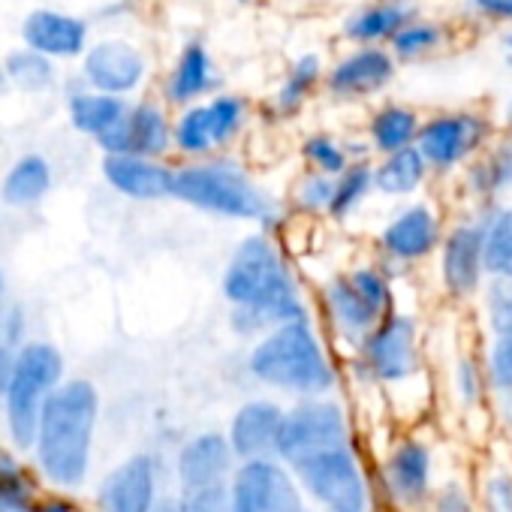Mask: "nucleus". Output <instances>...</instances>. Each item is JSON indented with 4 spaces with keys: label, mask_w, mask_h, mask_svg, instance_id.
I'll list each match as a JSON object with an SVG mask.
<instances>
[{
    "label": "nucleus",
    "mask_w": 512,
    "mask_h": 512,
    "mask_svg": "<svg viewBox=\"0 0 512 512\" xmlns=\"http://www.w3.org/2000/svg\"><path fill=\"white\" fill-rule=\"evenodd\" d=\"M220 296L229 308V332L238 341L253 344L278 326L314 320L290 256L272 232H247L232 247L220 275Z\"/></svg>",
    "instance_id": "nucleus-1"
},
{
    "label": "nucleus",
    "mask_w": 512,
    "mask_h": 512,
    "mask_svg": "<svg viewBox=\"0 0 512 512\" xmlns=\"http://www.w3.org/2000/svg\"><path fill=\"white\" fill-rule=\"evenodd\" d=\"M103 422V395L88 377H67L46 401L28 449L40 482L76 494L94 473V449Z\"/></svg>",
    "instance_id": "nucleus-2"
},
{
    "label": "nucleus",
    "mask_w": 512,
    "mask_h": 512,
    "mask_svg": "<svg viewBox=\"0 0 512 512\" xmlns=\"http://www.w3.org/2000/svg\"><path fill=\"white\" fill-rule=\"evenodd\" d=\"M172 199L220 220L253 223L272 235H281L290 220V208L235 154L178 163L172 175Z\"/></svg>",
    "instance_id": "nucleus-3"
},
{
    "label": "nucleus",
    "mask_w": 512,
    "mask_h": 512,
    "mask_svg": "<svg viewBox=\"0 0 512 512\" xmlns=\"http://www.w3.org/2000/svg\"><path fill=\"white\" fill-rule=\"evenodd\" d=\"M244 374L293 401L326 398L338 389V365L314 320L287 323L256 338L244 353Z\"/></svg>",
    "instance_id": "nucleus-4"
},
{
    "label": "nucleus",
    "mask_w": 512,
    "mask_h": 512,
    "mask_svg": "<svg viewBox=\"0 0 512 512\" xmlns=\"http://www.w3.org/2000/svg\"><path fill=\"white\" fill-rule=\"evenodd\" d=\"M64 380H67V359L55 341L31 338L16 353L10 383L4 395H0V422H4L7 446L28 455L40 413Z\"/></svg>",
    "instance_id": "nucleus-5"
},
{
    "label": "nucleus",
    "mask_w": 512,
    "mask_h": 512,
    "mask_svg": "<svg viewBox=\"0 0 512 512\" xmlns=\"http://www.w3.org/2000/svg\"><path fill=\"white\" fill-rule=\"evenodd\" d=\"M392 311H395L392 281L377 266H353L335 272L320 287V314L326 317L329 332L353 350Z\"/></svg>",
    "instance_id": "nucleus-6"
},
{
    "label": "nucleus",
    "mask_w": 512,
    "mask_h": 512,
    "mask_svg": "<svg viewBox=\"0 0 512 512\" xmlns=\"http://www.w3.org/2000/svg\"><path fill=\"white\" fill-rule=\"evenodd\" d=\"M341 446H353V428L344 404L335 395L302 398L287 407L278 443V461L287 470H296L308 458Z\"/></svg>",
    "instance_id": "nucleus-7"
},
{
    "label": "nucleus",
    "mask_w": 512,
    "mask_h": 512,
    "mask_svg": "<svg viewBox=\"0 0 512 512\" xmlns=\"http://www.w3.org/2000/svg\"><path fill=\"white\" fill-rule=\"evenodd\" d=\"M308 506L320 512H368L371 485L356 446L320 452L293 470Z\"/></svg>",
    "instance_id": "nucleus-8"
},
{
    "label": "nucleus",
    "mask_w": 512,
    "mask_h": 512,
    "mask_svg": "<svg viewBox=\"0 0 512 512\" xmlns=\"http://www.w3.org/2000/svg\"><path fill=\"white\" fill-rule=\"evenodd\" d=\"M151 82V55L148 49L127 37L124 31H106L94 37L79 58V85L121 97L136 100Z\"/></svg>",
    "instance_id": "nucleus-9"
},
{
    "label": "nucleus",
    "mask_w": 512,
    "mask_h": 512,
    "mask_svg": "<svg viewBox=\"0 0 512 512\" xmlns=\"http://www.w3.org/2000/svg\"><path fill=\"white\" fill-rule=\"evenodd\" d=\"M491 139V121L482 112L455 109V112H437L422 121L416 136V151L425 160L428 172H449L461 163H467L473 154L485 148Z\"/></svg>",
    "instance_id": "nucleus-10"
},
{
    "label": "nucleus",
    "mask_w": 512,
    "mask_h": 512,
    "mask_svg": "<svg viewBox=\"0 0 512 512\" xmlns=\"http://www.w3.org/2000/svg\"><path fill=\"white\" fill-rule=\"evenodd\" d=\"M356 368L371 383H404L419 371V329L407 314L392 311L359 347Z\"/></svg>",
    "instance_id": "nucleus-11"
},
{
    "label": "nucleus",
    "mask_w": 512,
    "mask_h": 512,
    "mask_svg": "<svg viewBox=\"0 0 512 512\" xmlns=\"http://www.w3.org/2000/svg\"><path fill=\"white\" fill-rule=\"evenodd\" d=\"M163 497V464L154 452L139 449L112 464L97 488V512H154Z\"/></svg>",
    "instance_id": "nucleus-12"
},
{
    "label": "nucleus",
    "mask_w": 512,
    "mask_h": 512,
    "mask_svg": "<svg viewBox=\"0 0 512 512\" xmlns=\"http://www.w3.org/2000/svg\"><path fill=\"white\" fill-rule=\"evenodd\" d=\"M229 512H311L293 470L278 458L238 464L229 479Z\"/></svg>",
    "instance_id": "nucleus-13"
},
{
    "label": "nucleus",
    "mask_w": 512,
    "mask_h": 512,
    "mask_svg": "<svg viewBox=\"0 0 512 512\" xmlns=\"http://www.w3.org/2000/svg\"><path fill=\"white\" fill-rule=\"evenodd\" d=\"M100 154H133L148 160L172 157V109L160 97H136L121 124L97 142Z\"/></svg>",
    "instance_id": "nucleus-14"
},
{
    "label": "nucleus",
    "mask_w": 512,
    "mask_h": 512,
    "mask_svg": "<svg viewBox=\"0 0 512 512\" xmlns=\"http://www.w3.org/2000/svg\"><path fill=\"white\" fill-rule=\"evenodd\" d=\"M398 76V64L386 46H350L326 67L323 91L338 103H362L380 97Z\"/></svg>",
    "instance_id": "nucleus-15"
},
{
    "label": "nucleus",
    "mask_w": 512,
    "mask_h": 512,
    "mask_svg": "<svg viewBox=\"0 0 512 512\" xmlns=\"http://www.w3.org/2000/svg\"><path fill=\"white\" fill-rule=\"evenodd\" d=\"M238 461L226 443V434L220 428H205L181 440L172 458L175 473V491L178 494H196L211 488H226Z\"/></svg>",
    "instance_id": "nucleus-16"
},
{
    "label": "nucleus",
    "mask_w": 512,
    "mask_h": 512,
    "mask_svg": "<svg viewBox=\"0 0 512 512\" xmlns=\"http://www.w3.org/2000/svg\"><path fill=\"white\" fill-rule=\"evenodd\" d=\"M284 413H287V407L278 398H269V395L244 398L232 410L223 434H226V443H229L238 464L278 458Z\"/></svg>",
    "instance_id": "nucleus-17"
},
{
    "label": "nucleus",
    "mask_w": 512,
    "mask_h": 512,
    "mask_svg": "<svg viewBox=\"0 0 512 512\" xmlns=\"http://www.w3.org/2000/svg\"><path fill=\"white\" fill-rule=\"evenodd\" d=\"M19 40L25 49L55 61L70 64L85 55L91 37V22L85 16H76L70 10L58 7H34L19 25Z\"/></svg>",
    "instance_id": "nucleus-18"
},
{
    "label": "nucleus",
    "mask_w": 512,
    "mask_h": 512,
    "mask_svg": "<svg viewBox=\"0 0 512 512\" xmlns=\"http://www.w3.org/2000/svg\"><path fill=\"white\" fill-rule=\"evenodd\" d=\"M220 70H217V61L211 55V49L205 46V40L193 37L187 40L172 64L166 67L163 79H160V91L157 97L172 109H184V106H193V103H202L208 100L211 94L220 91Z\"/></svg>",
    "instance_id": "nucleus-19"
},
{
    "label": "nucleus",
    "mask_w": 512,
    "mask_h": 512,
    "mask_svg": "<svg viewBox=\"0 0 512 512\" xmlns=\"http://www.w3.org/2000/svg\"><path fill=\"white\" fill-rule=\"evenodd\" d=\"M106 187L130 202H166L172 199L175 166L169 160H148L133 154H109L100 160Z\"/></svg>",
    "instance_id": "nucleus-20"
},
{
    "label": "nucleus",
    "mask_w": 512,
    "mask_h": 512,
    "mask_svg": "<svg viewBox=\"0 0 512 512\" xmlns=\"http://www.w3.org/2000/svg\"><path fill=\"white\" fill-rule=\"evenodd\" d=\"M419 16V0H365L341 19V37L350 46H389L392 37Z\"/></svg>",
    "instance_id": "nucleus-21"
},
{
    "label": "nucleus",
    "mask_w": 512,
    "mask_h": 512,
    "mask_svg": "<svg viewBox=\"0 0 512 512\" xmlns=\"http://www.w3.org/2000/svg\"><path fill=\"white\" fill-rule=\"evenodd\" d=\"M440 244V223L431 205L413 202L401 208L380 232V250L392 263H416Z\"/></svg>",
    "instance_id": "nucleus-22"
},
{
    "label": "nucleus",
    "mask_w": 512,
    "mask_h": 512,
    "mask_svg": "<svg viewBox=\"0 0 512 512\" xmlns=\"http://www.w3.org/2000/svg\"><path fill=\"white\" fill-rule=\"evenodd\" d=\"M326 67H329V61H326L323 52H317V49L299 52V55L287 64L284 76L278 79V85H275V91H272V97H269V112H272V118H278V121H293V118H299V115L308 109V103L314 100V94L323 88Z\"/></svg>",
    "instance_id": "nucleus-23"
},
{
    "label": "nucleus",
    "mask_w": 512,
    "mask_h": 512,
    "mask_svg": "<svg viewBox=\"0 0 512 512\" xmlns=\"http://www.w3.org/2000/svg\"><path fill=\"white\" fill-rule=\"evenodd\" d=\"M383 485L398 506H419L431 488V452L419 440H401L383 461Z\"/></svg>",
    "instance_id": "nucleus-24"
},
{
    "label": "nucleus",
    "mask_w": 512,
    "mask_h": 512,
    "mask_svg": "<svg viewBox=\"0 0 512 512\" xmlns=\"http://www.w3.org/2000/svg\"><path fill=\"white\" fill-rule=\"evenodd\" d=\"M482 226L479 223H467V226H455L440 250V275L443 284L452 296H470L485 272L482 263Z\"/></svg>",
    "instance_id": "nucleus-25"
},
{
    "label": "nucleus",
    "mask_w": 512,
    "mask_h": 512,
    "mask_svg": "<svg viewBox=\"0 0 512 512\" xmlns=\"http://www.w3.org/2000/svg\"><path fill=\"white\" fill-rule=\"evenodd\" d=\"M52 187H55L52 160L40 151H28L19 154L7 166L4 178H0V202L16 211H31L49 199Z\"/></svg>",
    "instance_id": "nucleus-26"
},
{
    "label": "nucleus",
    "mask_w": 512,
    "mask_h": 512,
    "mask_svg": "<svg viewBox=\"0 0 512 512\" xmlns=\"http://www.w3.org/2000/svg\"><path fill=\"white\" fill-rule=\"evenodd\" d=\"M127 106H130V100L109 97V94H100V91H91L82 85L67 91V100H64L67 124L79 136L91 139L94 145L100 139H106L121 124V118L127 115Z\"/></svg>",
    "instance_id": "nucleus-27"
},
{
    "label": "nucleus",
    "mask_w": 512,
    "mask_h": 512,
    "mask_svg": "<svg viewBox=\"0 0 512 512\" xmlns=\"http://www.w3.org/2000/svg\"><path fill=\"white\" fill-rule=\"evenodd\" d=\"M419 127H422V115L413 106L386 100L371 109V115L365 121V142H368L371 154L386 157V154L413 148Z\"/></svg>",
    "instance_id": "nucleus-28"
},
{
    "label": "nucleus",
    "mask_w": 512,
    "mask_h": 512,
    "mask_svg": "<svg viewBox=\"0 0 512 512\" xmlns=\"http://www.w3.org/2000/svg\"><path fill=\"white\" fill-rule=\"evenodd\" d=\"M202 112H205V124L214 142L217 154H229L250 130L253 124V103L244 94L235 91H217L208 100H202Z\"/></svg>",
    "instance_id": "nucleus-29"
},
{
    "label": "nucleus",
    "mask_w": 512,
    "mask_h": 512,
    "mask_svg": "<svg viewBox=\"0 0 512 512\" xmlns=\"http://www.w3.org/2000/svg\"><path fill=\"white\" fill-rule=\"evenodd\" d=\"M371 175H374V193L401 199V196H413L425 184L428 166L416 148H404L371 163Z\"/></svg>",
    "instance_id": "nucleus-30"
},
{
    "label": "nucleus",
    "mask_w": 512,
    "mask_h": 512,
    "mask_svg": "<svg viewBox=\"0 0 512 512\" xmlns=\"http://www.w3.org/2000/svg\"><path fill=\"white\" fill-rule=\"evenodd\" d=\"M43 494L34 464L13 446H0V503L7 512H28Z\"/></svg>",
    "instance_id": "nucleus-31"
},
{
    "label": "nucleus",
    "mask_w": 512,
    "mask_h": 512,
    "mask_svg": "<svg viewBox=\"0 0 512 512\" xmlns=\"http://www.w3.org/2000/svg\"><path fill=\"white\" fill-rule=\"evenodd\" d=\"M0 70H4L10 88H16L22 94H31V97L49 94L52 88H58V79H61L55 61H49V58H43V55H37V52H31L25 46L13 49L4 58V64H0Z\"/></svg>",
    "instance_id": "nucleus-32"
},
{
    "label": "nucleus",
    "mask_w": 512,
    "mask_h": 512,
    "mask_svg": "<svg viewBox=\"0 0 512 512\" xmlns=\"http://www.w3.org/2000/svg\"><path fill=\"white\" fill-rule=\"evenodd\" d=\"M446 43H449V28L443 22L419 16L407 28H401L386 49H389V55L395 58L398 67H407V64H419V61L431 58Z\"/></svg>",
    "instance_id": "nucleus-33"
},
{
    "label": "nucleus",
    "mask_w": 512,
    "mask_h": 512,
    "mask_svg": "<svg viewBox=\"0 0 512 512\" xmlns=\"http://www.w3.org/2000/svg\"><path fill=\"white\" fill-rule=\"evenodd\" d=\"M374 193V175H371V160L368 163H350L332 187V202H329V214L332 220H347L350 214H356L365 199Z\"/></svg>",
    "instance_id": "nucleus-34"
},
{
    "label": "nucleus",
    "mask_w": 512,
    "mask_h": 512,
    "mask_svg": "<svg viewBox=\"0 0 512 512\" xmlns=\"http://www.w3.org/2000/svg\"><path fill=\"white\" fill-rule=\"evenodd\" d=\"M482 263L494 278H512V205L497 211L488 226H482Z\"/></svg>",
    "instance_id": "nucleus-35"
},
{
    "label": "nucleus",
    "mask_w": 512,
    "mask_h": 512,
    "mask_svg": "<svg viewBox=\"0 0 512 512\" xmlns=\"http://www.w3.org/2000/svg\"><path fill=\"white\" fill-rule=\"evenodd\" d=\"M299 157H302L305 169L320 172V175H329V178H338V175L350 166L344 139H338V136L329 133V130H314V133H308V136L302 139V145H299Z\"/></svg>",
    "instance_id": "nucleus-36"
},
{
    "label": "nucleus",
    "mask_w": 512,
    "mask_h": 512,
    "mask_svg": "<svg viewBox=\"0 0 512 512\" xmlns=\"http://www.w3.org/2000/svg\"><path fill=\"white\" fill-rule=\"evenodd\" d=\"M332 187H335V178L305 169L290 187V208L305 217H323L329 214Z\"/></svg>",
    "instance_id": "nucleus-37"
},
{
    "label": "nucleus",
    "mask_w": 512,
    "mask_h": 512,
    "mask_svg": "<svg viewBox=\"0 0 512 512\" xmlns=\"http://www.w3.org/2000/svg\"><path fill=\"white\" fill-rule=\"evenodd\" d=\"M470 184L479 190V193H497L503 187L512 184V145H500L494 148L488 157H482L473 172H470Z\"/></svg>",
    "instance_id": "nucleus-38"
},
{
    "label": "nucleus",
    "mask_w": 512,
    "mask_h": 512,
    "mask_svg": "<svg viewBox=\"0 0 512 512\" xmlns=\"http://www.w3.org/2000/svg\"><path fill=\"white\" fill-rule=\"evenodd\" d=\"M491 326H494V344L488 353V377L500 392L512 395V314Z\"/></svg>",
    "instance_id": "nucleus-39"
},
{
    "label": "nucleus",
    "mask_w": 512,
    "mask_h": 512,
    "mask_svg": "<svg viewBox=\"0 0 512 512\" xmlns=\"http://www.w3.org/2000/svg\"><path fill=\"white\" fill-rule=\"evenodd\" d=\"M28 341H31L28 314H25V308L19 302H10L7 305V314H4V326H0V344H7L13 350H22Z\"/></svg>",
    "instance_id": "nucleus-40"
},
{
    "label": "nucleus",
    "mask_w": 512,
    "mask_h": 512,
    "mask_svg": "<svg viewBox=\"0 0 512 512\" xmlns=\"http://www.w3.org/2000/svg\"><path fill=\"white\" fill-rule=\"evenodd\" d=\"M178 497H181V512H229V485L196 491V494H178Z\"/></svg>",
    "instance_id": "nucleus-41"
},
{
    "label": "nucleus",
    "mask_w": 512,
    "mask_h": 512,
    "mask_svg": "<svg viewBox=\"0 0 512 512\" xmlns=\"http://www.w3.org/2000/svg\"><path fill=\"white\" fill-rule=\"evenodd\" d=\"M464 7L473 19L512 25V0H467Z\"/></svg>",
    "instance_id": "nucleus-42"
},
{
    "label": "nucleus",
    "mask_w": 512,
    "mask_h": 512,
    "mask_svg": "<svg viewBox=\"0 0 512 512\" xmlns=\"http://www.w3.org/2000/svg\"><path fill=\"white\" fill-rule=\"evenodd\" d=\"M28 512H82V506L73 500V494L43 488V494L34 500V506H31Z\"/></svg>",
    "instance_id": "nucleus-43"
},
{
    "label": "nucleus",
    "mask_w": 512,
    "mask_h": 512,
    "mask_svg": "<svg viewBox=\"0 0 512 512\" xmlns=\"http://www.w3.org/2000/svg\"><path fill=\"white\" fill-rule=\"evenodd\" d=\"M133 16H136V4H133V0H112V4H106V7L97 13V22L118 31L121 25L133 22Z\"/></svg>",
    "instance_id": "nucleus-44"
},
{
    "label": "nucleus",
    "mask_w": 512,
    "mask_h": 512,
    "mask_svg": "<svg viewBox=\"0 0 512 512\" xmlns=\"http://www.w3.org/2000/svg\"><path fill=\"white\" fill-rule=\"evenodd\" d=\"M434 512H473V509H470L467 494L458 485H446L434 500Z\"/></svg>",
    "instance_id": "nucleus-45"
},
{
    "label": "nucleus",
    "mask_w": 512,
    "mask_h": 512,
    "mask_svg": "<svg viewBox=\"0 0 512 512\" xmlns=\"http://www.w3.org/2000/svg\"><path fill=\"white\" fill-rule=\"evenodd\" d=\"M16 353H19V350H13V347H7V344H0V395H4V389H7V383H10V374H13V365H16Z\"/></svg>",
    "instance_id": "nucleus-46"
},
{
    "label": "nucleus",
    "mask_w": 512,
    "mask_h": 512,
    "mask_svg": "<svg viewBox=\"0 0 512 512\" xmlns=\"http://www.w3.org/2000/svg\"><path fill=\"white\" fill-rule=\"evenodd\" d=\"M7 305H10V296H7V275H4V269H0V326H4Z\"/></svg>",
    "instance_id": "nucleus-47"
},
{
    "label": "nucleus",
    "mask_w": 512,
    "mask_h": 512,
    "mask_svg": "<svg viewBox=\"0 0 512 512\" xmlns=\"http://www.w3.org/2000/svg\"><path fill=\"white\" fill-rule=\"evenodd\" d=\"M506 133H509V145H512V97L506 103Z\"/></svg>",
    "instance_id": "nucleus-48"
},
{
    "label": "nucleus",
    "mask_w": 512,
    "mask_h": 512,
    "mask_svg": "<svg viewBox=\"0 0 512 512\" xmlns=\"http://www.w3.org/2000/svg\"><path fill=\"white\" fill-rule=\"evenodd\" d=\"M238 7H256V4H263V0H235Z\"/></svg>",
    "instance_id": "nucleus-49"
},
{
    "label": "nucleus",
    "mask_w": 512,
    "mask_h": 512,
    "mask_svg": "<svg viewBox=\"0 0 512 512\" xmlns=\"http://www.w3.org/2000/svg\"><path fill=\"white\" fill-rule=\"evenodd\" d=\"M503 46H506V52H512V28H509V34L503 37Z\"/></svg>",
    "instance_id": "nucleus-50"
},
{
    "label": "nucleus",
    "mask_w": 512,
    "mask_h": 512,
    "mask_svg": "<svg viewBox=\"0 0 512 512\" xmlns=\"http://www.w3.org/2000/svg\"><path fill=\"white\" fill-rule=\"evenodd\" d=\"M7 88H10V85H7V76H4V70H0V94H4Z\"/></svg>",
    "instance_id": "nucleus-51"
},
{
    "label": "nucleus",
    "mask_w": 512,
    "mask_h": 512,
    "mask_svg": "<svg viewBox=\"0 0 512 512\" xmlns=\"http://www.w3.org/2000/svg\"><path fill=\"white\" fill-rule=\"evenodd\" d=\"M506 67L512 70V52H506Z\"/></svg>",
    "instance_id": "nucleus-52"
},
{
    "label": "nucleus",
    "mask_w": 512,
    "mask_h": 512,
    "mask_svg": "<svg viewBox=\"0 0 512 512\" xmlns=\"http://www.w3.org/2000/svg\"><path fill=\"white\" fill-rule=\"evenodd\" d=\"M0 512H7V509H4V503H0Z\"/></svg>",
    "instance_id": "nucleus-53"
}]
</instances>
